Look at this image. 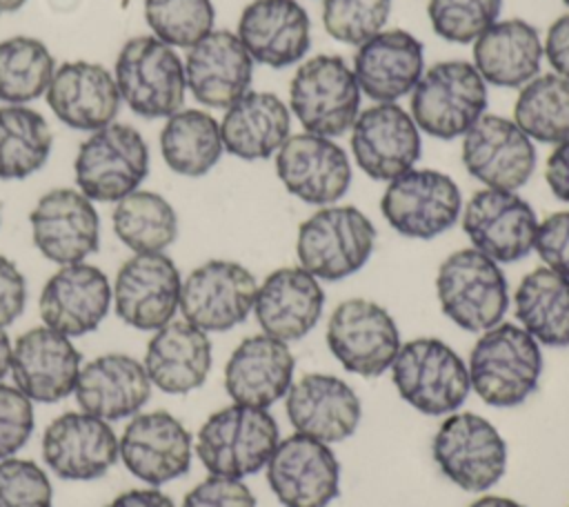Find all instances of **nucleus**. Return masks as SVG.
Segmentation results:
<instances>
[{
	"mask_svg": "<svg viewBox=\"0 0 569 507\" xmlns=\"http://www.w3.org/2000/svg\"><path fill=\"white\" fill-rule=\"evenodd\" d=\"M462 229L480 254L496 262H516L533 249L538 218L516 191L487 187L465 205Z\"/></svg>",
	"mask_w": 569,
	"mask_h": 507,
	"instance_id": "2eb2a0df",
	"label": "nucleus"
},
{
	"mask_svg": "<svg viewBox=\"0 0 569 507\" xmlns=\"http://www.w3.org/2000/svg\"><path fill=\"white\" fill-rule=\"evenodd\" d=\"M182 278L169 256L133 254L113 282V305L120 320L133 329L156 331L173 320L180 307Z\"/></svg>",
	"mask_w": 569,
	"mask_h": 507,
	"instance_id": "dca6fc26",
	"label": "nucleus"
},
{
	"mask_svg": "<svg viewBox=\"0 0 569 507\" xmlns=\"http://www.w3.org/2000/svg\"><path fill=\"white\" fill-rule=\"evenodd\" d=\"M9 369H11V342L4 327H0V382Z\"/></svg>",
	"mask_w": 569,
	"mask_h": 507,
	"instance_id": "5fc2aeb1",
	"label": "nucleus"
},
{
	"mask_svg": "<svg viewBox=\"0 0 569 507\" xmlns=\"http://www.w3.org/2000/svg\"><path fill=\"white\" fill-rule=\"evenodd\" d=\"M545 180L558 200L569 202V138L558 142L549 153L545 162Z\"/></svg>",
	"mask_w": 569,
	"mask_h": 507,
	"instance_id": "603ef678",
	"label": "nucleus"
},
{
	"mask_svg": "<svg viewBox=\"0 0 569 507\" xmlns=\"http://www.w3.org/2000/svg\"><path fill=\"white\" fill-rule=\"evenodd\" d=\"M542 51L553 69V73L569 80V13L560 16L547 29Z\"/></svg>",
	"mask_w": 569,
	"mask_h": 507,
	"instance_id": "3c124183",
	"label": "nucleus"
},
{
	"mask_svg": "<svg viewBox=\"0 0 569 507\" xmlns=\"http://www.w3.org/2000/svg\"><path fill=\"white\" fill-rule=\"evenodd\" d=\"M49 476L24 458L0 460V507H51Z\"/></svg>",
	"mask_w": 569,
	"mask_h": 507,
	"instance_id": "a18cd8bd",
	"label": "nucleus"
},
{
	"mask_svg": "<svg viewBox=\"0 0 569 507\" xmlns=\"http://www.w3.org/2000/svg\"><path fill=\"white\" fill-rule=\"evenodd\" d=\"M520 327L547 347H569V278L538 267L529 271L513 296Z\"/></svg>",
	"mask_w": 569,
	"mask_h": 507,
	"instance_id": "c9c22d12",
	"label": "nucleus"
},
{
	"mask_svg": "<svg viewBox=\"0 0 569 507\" xmlns=\"http://www.w3.org/2000/svg\"><path fill=\"white\" fill-rule=\"evenodd\" d=\"M431 451L442 476L465 491H487L507 471L505 438L471 411L449 414L433 436Z\"/></svg>",
	"mask_w": 569,
	"mask_h": 507,
	"instance_id": "9d476101",
	"label": "nucleus"
},
{
	"mask_svg": "<svg viewBox=\"0 0 569 507\" xmlns=\"http://www.w3.org/2000/svg\"><path fill=\"white\" fill-rule=\"evenodd\" d=\"M436 296L442 314L473 334L502 322L509 309V285L500 265L473 247L458 249L440 262Z\"/></svg>",
	"mask_w": 569,
	"mask_h": 507,
	"instance_id": "7ed1b4c3",
	"label": "nucleus"
},
{
	"mask_svg": "<svg viewBox=\"0 0 569 507\" xmlns=\"http://www.w3.org/2000/svg\"><path fill=\"white\" fill-rule=\"evenodd\" d=\"M113 294L102 269L73 262L62 265L42 287L38 311L44 327L67 336L93 331L109 314Z\"/></svg>",
	"mask_w": 569,
	"mask_h": 507,
	"instance_id": "5701e85b",
	"label": "nucleus"
},
{
	"mask_svg": "<svg viewBox=\"0 0 569 507\" xmlns=\"http://www.w3.org/2000/svg\"><path fill=\"white\" fill-rule=\"evenodd\" d=\"M373 245L376 227L358 207L327 205L298 227L296 256L311 276L336 282L360 271Z\"/></svg>",
	"mask_w": 569,
	"mask_h": 507,
	"instance_id": "20e7f679",
	"label": "nucleus"
},
{
	"mask_svg": "<svg viewBox=\"0 0 569 507\" xmlns=\"http://www.w3.org/2000/svg\"><path fill=\"white\" fill-rule=\"evenodd\" d=\"M44 98L60 122L80 131H96L111 125L120 109L113 76L102 64L87 60L56 67Z\"/></svg>",
	"mask_w": 569,
	"mask_h": 507,
	"instance_id": "c756f323",
	"label": "nucleus"
},
{
	"mask_svg": "<svg viewBox=\"0 0 569 507\" xmlns=\"http://www.w3.org/2000/svg\"><path fill=\"white\" fill-rule=\"evenodd\" d=\"M533 249L545 267L569 278V211H556L538 222Z\"/></svg>",
	"mask_w": 569,
	"mask_h": 507,
	"instance_id": "09e8293b",
	"label": "nucleus"
},
{
	"mask_svg": "<svg viewBox=\"0 0 569 507\" xmlns=\"http://www.w3.org/2000/svg\"><path fill=\"white\" fill-rule=\"evenodd\" d=\"M291 131L289 107L269 91H247L236 100L220 122L224 151L242 160L273 156Z\"/></svg>",
	"mask_w": 569,
	"mask_h": 507,
	"instance_id": "f704fd0d",
	"label": "nucleus"
},
{
	"mask_svg": "<svg viewBox=\"0 0 569 507\" xmlns=\"http://www.w3.org/2000/svg\"><path fill=\"white\" fill-rule=\"evenodd\" d=\"M24 2H27V0H0V16L18 11V9H20Z\"/></svg>",
	"mask_w": 569,
	"mask_h": 507,
	"instance_id": "4d7b16f0",
	"label": "nucleus"
},
{
	"mask_svg": "<svg viewBox=\"0 0 569 507\" xmlns=\"http://www.w3.org/2000/svg\"><path fill=\"white\" fill-rule=\"evenodd\" d=\"M562 2H565V4H567V7H569V0H562Z\"/></svg>",
	"mask_w": 569,
	"mask_h": 507,
	"instance_id": "13d9d810",
	"label": "nucleus"
},
{
	"mask_svg": "<svg viewBox=\"0 0 569 507\" xmlns=\"http://www.w3.org/2000/svg\"><path fill=\"white\" fill-rule=\"evenodd\" d=\"M276 173L284 189L307 205H336L351 185L347 151L309 131L289 136L276 151Z\"/></svg>",
	"mask_w": 569,
	"mask_h": 507,
	"instance_id": "a211bd4d",
	"label": "nucleus"
},
{
	"mask_svg": "<svg viewBox=\"0 0 569 507\" xmlns=\"http://www.w3.org/2000/svg\"><path fill=\"white\" fill-rule=\"evenodd\" d=\"M31 238L38 251L56 265L84 262L98 251L100 218L80 189H51L29 213Z\"/></svg>",
	"mask_w": 569,
	"mask_h": 507,
	"instance_id": "6ab92c4d",
	"label": "nucleus"
},
{
	"mask_svg": "<svg viewBox=\"0 0 569 507\" xmlns=\"http://www.w3.org/2000/svg\"><path fill=\"white\" fill-rule=\"evenodd\" d=\"M144 20L164 44L191 49L213 31L216 9L211 0H144Z\"/></svg>",
	"mask_w": 569,
	"mask_h": 507,
	"instance_id": "79ce46f5",
	"label": "nucleus"
},
{
	"mask_svg": "<svg viewBox=\"0 0 569 507\" xmlns=\"http://www.w3.org/2000/svg\"><path fill=\"white\" fill-rule=\"evenodd\" d=\"M289 105L305 131L336 138L360 113V87L342 56L318 53L296 69Z\"/></svg>",
	"mask_w": 569,
	"mask_h": 507,
	"instance_id": "6e6552de",
	"label": "nucleus"
},
{
	"mask_svg": "<svg viewBox=\"0 0 569 507\" xmlns=\"http://www.w3.org/2000/svg\"><path fill=\"white\" fill-rule=\"evenodd\" d=\"M502 0H429L431 29L447 42L469 44L500 16Z\"/></svg>",
	"mask_w": 569,
	"mask_h": 507,
	"instance_id": "37998d69",
	"label": "nucleus"
},
{
	"mask_svg": "<svg viewBox=\"0 0 569 507\" xmlns=\"http://www.w3.org/2000/svg\"><path fill=\"white\" fill-rule=\"evenodd\" d=\"M389 11L391 0H325L322 24L333 40L360 47L382 31Z\"/></svg>",
	"mask_w": 569,
	"mask_h": 507,
	"instance_id": "c03bdc74",
	"label": "nucleus"
},
{
	"mask_svg": "<svg viewBox=\"0 0 569 507\" xmlns=\"http://www.w3.org/2000/svg\"><path fill=\"white\" fill-rule=\"evenodd\" d=\"M0 209H2V202H0Z\"/></svg>",
	"mask_w": 569,
	"mask_h": 507,
	"instance_id": "bf43d9fd",
	"label": "nucleus"
},
{
	"mask_svg": "<svg viewBox=\"0 0 569 507\" xmlns=\"http://www.w3.org/2000/svg\"><path fill=\"white\" fill-rule=\"evenodd\" d=\"M284 409L298 434L327 445L353 436L362 418L353 387L331 374H305L296 380L284 396Z\"/></svg>",
	"mask_w": 569,
	"mask_h": 507,
	"instance_id": "393cba45",
	"label": "nucleus"
},
{
	"mask_svg": "<svg viewBox=\"0 0 569 507\" xmlns=\"http://www.w3.org/2000/svg\"><path fill=\"white\" fill-rule=\"evenodd\" d=\"M42 456L64 480H93L118 460V438L107 420L87 411H64L42 434Z\"/></svg>",
	"mask_w": 569,
	"mask_h": 507,
	"instance_id": "4be33fe9",
	"label": "nucleus"
},
{
	"mask_svg": "<svg viewBox=\"0 0 569 507\" xmlns=\"http://www.w3.org/2000/svg\"><path fill=\"white\" fill-rule=\"evenodd\" d=\"M513 122L538 142L558 145L569 138V80L542 73L529 80L513 105Z\"/></svg>",
	"mask_w": 569,
	"mask_h": 507,
	"instance_id": "ea45409f",
	"label": "nucleus"
},
{
	"mask_svg": "<svg viewBox=\"0 0 569 507\" xmlns=\"http://www.w3.org/2000/svg\"><path fill=\"white\" fill-rule=\"evenodd\" d=\"M267 483L282 507H327L340 494V463L327 443L296 431L276 445Z\"/></svg>",
	"mask_w": 569,
	"mask_h": 507,
	"instance_id": "4468645a",
	"label": "nucleus"
},
{
	"mask_svg": "<svg viewBox=\"0 0 569 507\" xmlns=\"http://www.w3.org/2000/svg\"><path fill=\"white\" fill-rule=\"evenodd\" d=\"M296 358L287 342L256 334L247 336L224 365V389L238 405L269 409L293 385Z\"/></svg>",
	"mask_w": 569,
	"mask_h": 507,
	"instance_id": "cd10ccee",
	"label": "nucleus"
},
{
	"mask_svg": "<svg viewBox=\"0 0 569 507\" xmlns=\"http://www.w3.org/2000/svg\"><path fill=\"white\" fill-rule=\"evenodd\" d=\"M11 374L16 387L36 402H58L76 389L80 351L71 338L33 327L18 336L11 347Z\"/></svg>",
	"mask_w": 569,
	"mask_h": 507,
	"instance_id": "b1692460",
	"label": "nucleus"
},
{
	"mask_svg": "<svg viewBox=\"0 0 569 507\" xmlns=\"http://www.w3.org/2000/svg\"><path fill=\"white\" fill-rule=\"evenodd\" d=\"M325 291L302 267H280L258 287L253 314L262 334L282 342L305 338L320 320Z\"/></svg>",
	"mask_w": 569,
	"mask_h": 507,
	"instance_id": "c85d7f7f",
	"label": "nucleus"
},
{
	"mask_svg": "<svg viewBox=\"0 0 569 507\" xmlns=\"http://www.w3.org/2000/svg\"><path fill=\"white\" fill-rule=\"evenodd\" d=\"M487 109V82L471 62L445 60L422 73L411 91V118L425 133L453 140Z\"/></svg>",
	"mask_w": 569,
	"mask_h": 507,
	"instance_id": "0eeeda50",
	"label": "nucleus"
},
{
	"mask_svg": "<svg viewBox=\"0 0 569 507\" xmlns=\"http://www.w3.org/2000/svg\"><path fill=\"white\" fill-rule=\"evenodd\" d=\"M107 507H176L160 489H129L116 496Z\"/></svg>",
	"mask_w": 569,
	"mask_h": 507,
	"instance_id": "864d4df0",
	"label": "nucleus"
},
{
	"mask_svg": "<svg viewBox=\"0 0 569 507\" xmlns=\"http://www.w3.org/2000/svg\"><path fill=\"white\" fill-rule=\"evenodd\" d=\"M467 371L480 400L491 407H516L538 387L542 351L522 327L498 322L476 340Z\"/></svg>",
	"mask_w": 569,
	"mask_h": 507,
	"instance_id": "f257e3e1",
	"label": "nucleus"
},
{
	"mask_svg": "<svg viewBox=\"0 0 569 507\" xmlns=\"http://www.w3.org/2000/svg\"><path fill=\"white\" fill-rule=\"evenodd\" d=\"M211 358L207 331L187 320H169L156 329L142 365L151 385L164 394L180 396L198 389L207 380Z\"/></svg>",
	"mask_w": 569,
	"mask_h": 507,
	"instance_id": "473e14b6",
	"label": "nucleus"
},
{
	"mask_svg": "<svg viewBox=\"0 0 569 507\" xmlns=\"http://www.w3.org/2000/svg\"><path fill=\"white\" fill-rule=\"evenodd\" d=\"M236 36L253 62L284 69L309 51L311 22L296 0H253L242 9Z\"/></svg>",
	"mask_w": 569,
	"mask_h": 507,
	"instance_id": "bb28decb",
	"label": "nucleus"
},
{
	"mask_svg": "<svg viewBox=\"0 0 569 507\" xmlns=\"http://www.w3.org/2000/svg\"><path fill=\"white\" fill-rule=\"evenodd\" d=\"M182 507H256V496L240 478L209 476L184 496Z\"/></svg>",
	"mask_w": 569,
	"mask_h": 507,
	"instance_id": "de8ad7c7",
	"label": "nucleus"
},
{
	"mask_svg": "<svg viewBox=\"0 0 569 507\" xmlns=\"http://www.w3.org/2000/svg\"><path fill=\"white\" fill-rule=\"evenodd\" d=\"M462 162L485 187L516 191L536 169V149L513 120L485 113L462 136Z\"/></svg>",
	"mask_w": 569,
	"mask_h": 507,
	"instance_id": "f3484780",
	"label": "nucleus"
},
{
	"mask_svg": "<svg viewBox=\"0 0 569 507\" xmlns=\"http://www.w3.org/2000/svg\"><path fill=\"white\" fill-rule=\"evenodd\" d=\"M113 80L120 100L142 118H169L182 109L184 62L156 36H136L122 44Z\"/></svg>",
	"mask_w": 569,
	"mask_h": 507,
	"instance_id": "423d86ee",
	"label": "nucleus"
},
{
	"mask_svg": "<svg viewBox=\"0 0 569 507\" xmlns=\"http://www.w3.org/2000/svg\"><path fill=\"white\" fill-rule=\"evenodd\" d=\"M280 429L269 409L229 405L211 414L196 436V454L211 476L244 478L267 467Z\"/></svg>",
	"mask_w": 569,
	"mask_h": 507,
	"instance_id": "f03ea898",
	"label": "nucleus"
},
{
	"mask_svg": "<svg viewBox=\"0 0 569 507\" xmlns=\"http://www.w3.org/2000/svg\"><path fill=\"white\" fill-rule=\"evenodd\" d=\"M542 40L520 18L496 20L473 40V67L493 87H525L540 71Z\"/></svg>",
	"mask_w": 569,
	"mask_h": 507,
	"instance_id": "72a5a7b5",
	"label": "nucleus"
},
{
	"mask_svg": "<svg viewBox=\"0 0 569 507\" xmlns=\"http://www.w3.org/2000/svg\"><path fill=\"white\" fill-rule=\"evenodd\" d=\"M113 231L133 254H160L178 238V216L167 198L136 189L116 202Z\"/></svg>",
	"mask_w": 569,
	"mask_h": 507,
	"instance_id": "4c0bfd02",
	"label": "nucleus"
},
{
	"mask_svg": "<svg viewBox=\"0 0 569 507\" xmlns=\"http://www.w3.org/2000/svg\"><path fill=\"white\" fill-rule=\"evenodd\" d=\"M33 431V405L11 385L0 382V460L24 447Z\"/></svg>",
	"mask_w": 569,
	"mask_h": 507,
	"instance_id": "49530a36",
	"label": "nucleus"
},
{
	"mask_svg": "<svg viewBox=\"0 0 569 507\" xmlns=\"http://www.w3.org/2000/svg\"><path fill=\"white\" fill-rule=\"evenodd\" d=\"M222 151L220 122L202 109L176 111L160 131V153L167 167L180 176H204L216 167Z\"/></svg>",
	"mask_w": 569,
	"mask_h": 507,
	"instance_id": "e433bc0d",
	"label": "nucleus"
},
{
	"mask_svg": "<svg viewBox=\"0 0 569 507\" xmlns=\"http://www.w3.org/2000/svg\"><path fill=\"white\" fill-rule=\"evenodd\" d=\"M567 507H569V505H567Z\"/></svg>",
	"mask_w": 569,
	"mask_h": 507,
	"instance_id": "052dcab7",
	"label": "nucleus"
},
{
	"mask_svg": "<svg viewBox=\"0 0 569 507\" xmlns=\"http://www.w3.org/2000/svg\"><path fill=\"white\" fill-rule=\"evenodd\" d=\"M351 71L360 93L376 102H396L425 73L422 42L405 29H382L358 47Z\"/></svg>",
	"mask_w": 569,
	"mask_h": 507,
	"instance_id": "7c9ffc66",
	"label": "nucleus"
},
{
	"mask_svg": "<svg viewBox=\"0 0 569 507\" xmlns=\"http://www.w3.org/2000/svg\"><path fill=\"white\" fill-rule=\"evenodd\" d=\"M56 60L47 44L31 36H13L0 42V100L27 105L44 96Z\"/></svg>",
	"mask_w": 569,
	"mask_h": 507,
	"instance_id": "a19ab883",
	"label": "nucleus"
},
{
	"mask_svg": "<svg viewBox=\"0 0 569 507\" xmlns=\"http://www.w3.org/2000/svg\"><path fill=\"white\" fill-rule=\"evenodd\" d=\"M258 282L233 260H207L196 267L180 289V311L202 331H229L253 311Z\"/></svg>",
	"mask_w": 569,
	"mask_h": 507,
	"instance_id": "ddd939ff",
	"label": "nucleus"
},
{
	"mask_svg": "<svg viewBox=\"0 0 569 507\" xmlns=\"http://www.w3.org/2000/svg\"><path fill=\"white\" fill-rule=\"evenodd\" d=\"M53 133L44 116L27 105L0 107V178L22 180L49 158Z\"/></svg>",
	"mask_w": 569,
	"mask_h": 507,
	"instance_id": "58836bf2",
	"label": "nucleus"
},
{
	"mask_svg": "<svg viewBox=\"0 0 569 507\" xmlns=\"http://www.w3.org/2000/svg\"><path fill=\"white\" fill-rule=\"evenodd\" d=\"M73 171L78 189L91 202H118L147 178V142L136 127L111 122L91 131L78 147Z\"/></svg>",
	"mask_w": 569,
	"mask_h": 507,
	"instance_id": "1a4fd4ad",
	"label": "nucleus"
},
{
	"mask_svg": "<svg viewBox=\"0 0 569 507\" xmlns=\"http://www.w3.org/2000/svg\"><path fill=\"white\" fill-rule=\"evenodd\" d=\"M462 198L451 176L436 169H409L389 180L380 211L407 238L429 240L451 229L460 216Z\"/></svg>",
	"mask_w": 569,
	"mask_h": 507,
	"instance_id": "f8f14e48",
	"label": "nucleus"
},
{
	"mask_svg": "<svg viewBox=\"0 0 569 507\" xmlns=\"http://www.w3.org/2000/svg\"><path fill=\"white\" fill-rule=\"evenodd\" d=\"M184 78L200 105L229 109L249 91L253 60L236 33L213 29L187 51Z\"/></svg>",
	"mask_w": 569,
	"mask_h": 507,
	"instance_id": "a878e982",
	"label": "nucleus"
},
{
	"mask_svg": "<svg viewBox=\"0 0 569 507\" xmlns=\"http://www.w3.org/2000/svg\"><path fill=\"white\" fill-rule=\"evenodd\" d=\"M118 451L136 478L149 485H164L189 471L193 440L176 416L158 409L136 414L127 422Z\"/></svg>",
	"mask_w": 569,
	"mask_h": 507,
	"instance_id": "412c9836",
	"label": "nucleus"
},
{
	"mask_svg": "<svg viewBox=\"0 0 569 507\" xmlns=\"http://www.w3.org/2000/svg\"><path fill=\"white\" fill-rule=\"evenodd\" d=\"M469 507H525L513 498H505V496H482L476 503H471Z\"/></svg>",
	"mask_w": 569,
	"mask_h": 507,
	"instance_id": "6e6d98bb",
	"label": "nucleus"
},
{
	"mask_svg": "<svg viewBox=\"0 0 569 507\" xmlns=\"http://www.w3.org/2000/svg\"><path fill=\"white\" fill-rule=\"evenodd\" d=\"M27 282L20 269L0 254V327L11 325L24 309Z\"/></svg>",
	"mask_w": 569,
	"mask_h": 507,
	"instance_id": "8fccbe9b",
	"label": "nucleus"
},
{
	"mask_svg": "<svg viewBox=\"0 0 569 507\" xmlns=\"http://www.w3.org/2000/svg\"><path fill=\"white\" fill-rule=\"evenodd\" d=\"M351 151L358 167L373 180H393L413 169L422 151L420 129L393 102H378L351 125Z\"/></svg>",
	"mask_w": 569,
	"mask_h": 507,
	"instance_id": "aec40b11",
	"label": "nucleus"
},
{
	"mask_svg": "<svg viewBox=\"0 0 569 507\" xmlns=\"http://www.w3.org/2000/svg\"><path fill=\"white\" fill-rule=\"evenodd\" d=\"M76 400L82 411L120 420L136 416L151 396V380L140 360L127 354H104L80 367Z\"/></svg>",
	"mask_w": 569,
	"mask_h": 507,
	"instance_id": "2f4dec72",
	"label": "nucleus"
},
{
	"mask_svg": "<svg viewBox=\"0 0 569 507\" xmlns=\"http://www.w3.org/2000/svg\"><path fill=\"white\" fill-rule=\"evenodd\" d=\"M389 369L400 398L427 416L453 414L471 391L467 362L440 338L402 342Z\"/></svg>",
	"mask_w": 569,
	"mask_h": 507,
	"instance_id": "39448f33",
	"label": "nucleus"
},
{
	"mask_svg": "<svg viewBox=\"0 0 569 507\" xmlns=\"http://www.w3.org/2000/svg\"><path fill=\"white\" fill-rule=\"evenodd\" d=\"M400 329L393 316L367 298L342 300L329 316L327 347L351 374L382 376L400 351Z\"/></svg>",
	"mask_w": 569,
	"mask_h": 507,
	"instance_id": "9b49d317",
	"label": "nucleus"
}]
</instances>
